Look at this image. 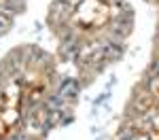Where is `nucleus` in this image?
<instances>
[{"label": "nucleus", "instance_id": "f257e3e1", "mask_svg": "<svg viewBox=\"0 0 159 140\" xmlns=\"http://www.w3.org/2000/svg\"><path fill=\"white\" fill-rule=\"evenodd\" d=\"M102 53L106 55V57H110V60H117V57H121V47L119 45H115V43H106L104 45V49H102Z\"/></svg>", "mask_w": 159, "mask_h": 140}, {"label": "nucleus", "instance_id": "7ed1b4c3", "mask_svg": "<svg viewBox=\"0 0 159 140\" xmlns=\"http://www.w3.org/2000/svg\"><path fill=\"white\" fill-rule=\"evenodd\" d=\"M9 28H11V19H9V17H0V36H2Z\"/></svg>", "mask_w": 159, "mask_h": 140}, {"label": "nucleus", "instance_id": "20e7f679", "mask_svg": "<svg viewBox=\"0 0 159 140\" xmlns=\"http://www.w3.org/2000/svg\"><path fill=\"white\" fill-rule=\"evenodd\" d=\"M61 106V98H51L49 100V108H60Z\"/></svg>", "mask_w": 159, "mask_h": 140}, {"label": "nucleus", "instance_id": "39448f33", "mask_svg": "<svg viewBox=\"0 0 159 140\" xmlns=\"http://www.w3.org/2000/svg\"><path fill=\"white\" fill-rule=\"evenodd\" d=\"M11 140H28V138H25V136H13Z\"/></svg>", "mask_w": 159, "mask_h": 140}, {"label": "nucleus", "instance_id": "f03ea898", "mask_svg": "<svg viewBox=\"0 0 159 140\" xmlns=\"http://www.w3.org/2000/svg\"><path fill=\"white\" fill-rule=\"evenodd\" d=\"M76 93H79V83H74V81H68L61 89V96H68V98H72Z\"/></svg>", "mask_w": 159, "mask_h": 140}]
</instances>
